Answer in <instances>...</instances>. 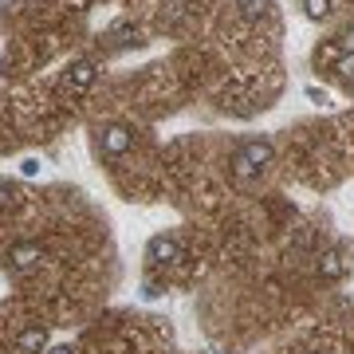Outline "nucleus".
I'll return each mask as SVG.
<instances>
[{
    "label": "nucleus",
    "instance_id": "1",
    "mask_svg": "<svg viewBox=\"0 0 354 354\" xmlns=\"http://www.w3.org/2000/svg\"><path fill=\"white\" fill-rule=\"evenodd\" d=\"M272 158H276V150H272V142L264 138H248L236 150V158H232V165H236V174L241 177H256L260 169H268L272 165Z\"/></svg>",
    "mask_w": 354,
    "mask_h": 354
},
{
    "label": "nucleus",
    "instance_id": "2",
    "mask_svg": "<svg viewBox=\"0 0 354 354\" xmlns=\"http://www.w3.org/2000/svg\"><path fill=\"white\" fill-rule=\"evenodd\" d=\"M130 146H134V130L130 127H118V122H114V127L102 130V153H106V158H118V153H127Z\"/></svg>",
    "mask_w": 354,
    "mask_h": 354
},
{
    "label": "nucleus",
    "instance_id": "3",
    "mask_svg": "<svg viewBox=\"0 0 354 354\" xmlns=\"http://www.w3.org/2000/svg\"><path fill=\"white\" fill-rule=\"evenodd\" d=\"M146 256H150L153 264H174V260H181V244H177L174 236H153Z\"/></svg>",
    "mask_w": 354,
    "mask_h": 354
},
{
    "label": "nucleus",
    "instance_id": "4",
    "mask_svg": "<svg viewBox=\"0 0 354 354\" xmlns=\"http://www.w3.org/2000/svg\"><path fill=\"white\" fill-rule=\"evenodd\" d=\"M8 260H12V268L28 272V268H36L39 260H44V248H39V244H32V241H24V244H16L12 252H8Z\"/></svg>",
    "mask_w": 354,
    "mask_h": 354
},
{
    "label": "nucleus",
    "instance_id": "5",
    "mask_svg": "<svg viewBox=\"0 0 354 354\" xmlns=\"http://www.w3.org/2000/svg\"><path fill=\"white\" fill-rule=\"evenodd\" d=\"M95 83V64L91 59H75V64L67 67V87L71 91H87Z\"/></svg>",
    "mask_w": 354,
    "mask_h": 354
},
{
    "label": "nucleus",
    "instance_id": "6",
    "mask_svg": "<svg viewBox=\"0 0 354 354\" xmlns=\"http://www.w3.org/2000/svg\"><path fill=\"white\" fill-rule=\"evenodd\" d=\"M20 351L24 354H44L48 351V327H28L20 335Z\"/></svg>",
    "mask_w": 354,
    "mask_h": 354
},
{
    "label": "nucleus",
    "instance_id": "7",
    "mask_svg": "<svg viewBox=\"0 0 354 354\" xmlns=\"http://www.w3.org/2000/svg\"><path fill=\"white\" fill-rule=\"evenodd\" d=\"M342 272H346V264H342V252H323V260H319V276L323 279H339Z\"/></svg>",
    "mask_w": 354,
    "mask_h": 354
},
{
    "label": "nucleus",
    "instance_id": "8",
    "mask_svg": "<svg viewBox=\"0 0 354 354\" xmlns=\"http://www.w3.org/2000/svg\"><path fill=\"white\" fill-rule=\"evenodd\" d=\"M307 20H327L330 16V0H304Z\"/></svg>",
    "mask_w": 354,
    "mask_h": 354
},
{
    "label": "nucleus",
    "instance_id": "9",
    "mask_svg": "<svg viewBox=\"0 0 354 354\" xmlns=\"http://www.w3.org/2000/svg\"><path fill=\"white\" fill-rule=\"evenodd\" d=\"M335 71L351 83V79H354V51H346V55H339V59H335Z\"/></svg>",
    "mask_w": 354,
    "mask_h": 354
},
{
    "label": "nucleus",
    "instance_id": "10",
    "mask_svg": "<svg viewBox=\"0 0 354 354\" xmlns=\"http://www.w3.org/2000/svg\"><path fill=\"white\" fill-rule=\"evenodd\" d=\"M241 8H244L248 20H260V16L268 12V0H241Z\"/></svg>",
    "mask_w": 354,
    "mask_h": 354
},
{
    "label": "nucleus",
    "instance_id": "11",
    "mask_svg": "<svg viewBox=\"0 0 354 354\" xmlns=\"http://www.w3.org/2000/svg\"><path fill=\"white\" fill-rule=\"evenodd\" d=\"M20 174H24V177H36V174H39V162H36V158H24V162H20Z\"/></svg>",
    "mask_w": 354,
    "mask_h": 354
},
{
    "label": "nucleus",
    "instance_id": "12",
    "mask_svg": "<svg viewBox=\"0 0 354 354\" xmlns=\"http://www.w3.org/2000/svg\"><path fill=\"white\" fill-rule=\"evenodd\" d=\"M307 99H311V102H319V106H323V102H327V95H323V91H319V87H307Z\"/></svg>",
    "mask_w": 354,
    "mask_h": 354
},
{
    "label": "nucleus",
    "instance_id": "13",
    "mask_svg": "<svg viewBox=\"0 0 354 354\" xmlns=\"http://www.w3.org/2000/svg\"><path fill=\"white\" fill-rule=\"evenodd\" d=\"M48 354H71V346H51Z\"/></svg>",
    "mask_w": 354,
    "mask_h": 354
},
{
    "label": "nucleus",
    "instance_id": "14",
    "mask_svg": "<svg viewBox=\"0 0 354 354\" xmlns=\"http://www.w3.org/2000/svg\"><path fill=\"white\" fill-rule=\"evenodd\" d=\"M346 48H351V51H354V36H346Z\"/></svg>",
    "mask_w": 354,
    "mask_h": 354
}]
</instances>
